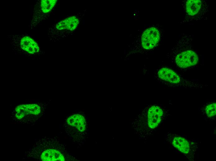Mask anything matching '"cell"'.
Segmentation results:
<instances>
[{"label":"cell","mask_w":216,"mask_h":161,"mask_svg":"<svg viewBox=\"0 0 216 161\" xmlns=\"http://www.w3.org/2000/svg\"><path fill=\"white\" fill-rule=\"evenodd\" d=\"M66 122L69 125L76 128L81 132H83L85 130V119L81 115L76 114L72 115L67 119Z\"/></svg>","instance_id":"cell-8"},{"label":"cell","mask_w":216,"mask_h":161,"mask_svg":"<svg viewBox=\"0 0 216 161\" xmlns=\"http://www.w3.org/2000/svg\"><path fill=\"white\" fill-rule=\"evenodd\" d=\"M201 2L199 0H189L186 3V10L187 13L191 15L197 14L200 11Z\"/></svg>","instance_id":"cell-10"},{"label":"cell","mask_w":216,"mask_h":161,"mask_svg":"<svg viewBox=\"0 0 216 161\" xmlns=\"http://www.w3.org/2000/svg\"><path fill=\"white\" fill-rule=\"evenodd\" d=\"M162 108L158 106L153 105L147 111L148 125L151 128H156L160 123L163 115Z\"/></svg>","instance_id":"cell-3"},{"label":"cell","mask_w":216,"mask_h":161,"mask_svg":"<svg viewBox=\"0 0 216 161\" xmlns=\"http://www.w3.org/2000/svg\"><path fill=\"white\" fill-rule=\"evenodd\" d=\"M157 78L162 81L170 83H180L182 80L180 77L172 69L163 67L160 69L157 72Z\"/></svg>","instance_id":"cell-4"},{"label":"cell","mask_w":216,"mask_h":161,"mask_svg":"<svg viewBox=\"0 0 216 161\" xmlns=\"http://www.w3.org/2000/svg\"><path fill=\"white\" fill-rule=\"evenodd\" d=\"M216 103L214 102L208 104L206 107L205 112L209 117H211L216 115Z\"/></svg>","instance_id":"cell-11"},{"label":"cell","mask_w":216,"mask_h":161,"mask_svg":"<svg viewBox=\"0 0 216 161\" xmlns=\"http://www.w3.org/2000/svg\"><path fill=\"white\" fill-rule=\"evenodd\" d=\"M173 146L182 153L187 154L191 149L189 141L185 138L178 136H174L171 140Z\"/></svg>","instance_id":"cell-7"},{"label":"cell","mask_w":216,"mask_h":161,"mask_svg":"<svg viewBox=\"0 0 216 161\" xmlns=\"http://www.w3.org/2000/svg\"><path fill=\"white\" fill-rule=\"evenodd\" d=\"M44 161H64L63 155L59 151L55 149H49L43 151L41 155Z\"/></svg>","instance_id":"cell-9"},{"label":"cell","mask_w":216,"mask_h":161,"mask_svg":"<svg viewBox=\"0 0 216 161\" xmlns=\"http://www.w3.org/2000/svg\"><path fill=\"white\" fill-rule=\"evenodd\" d=\"M15 110L16 117L20 119L28 115H38L40 112L41 108L35 104L22 105L17 106Z\"/></svg>","instance_id":"cell-5"},{"label":"cell","mask_w":216,"mask_h":161,"mask_svg":"<svg viewBox=\"0 0 216 161\" xmlns=\"http://www.w3.org/2000/svg\"><path fill=\"white\" fill-rule=\"evenodd\" d=\"M159 39L160 33L157 29L155 27L148 28L142 34L140 46L137 51L152 49L158 43Z\"/></svg>","instance_id":"cell-1"},{"label":"cell","mask_w":216,"mask_h":161,"mask_svg":"<svg viewBox=\"0 0 216 161\" xmlns=\"http://www.w3.org/2000/svg\"><path fill=\"white\" fill-rule=\"evenodd\" d=\"M79 23V20L75 16L69 17L61 21L56 25L57 29L59 30L66 29L73 31L76 28Z\"/></svg>","instance_id":"cell-6"},{"label":"cell","mask_w":216,"mask_h":161,"mask_svg":"<svg viewBox=\"0 0 216 161\" xmlns=\"http://www.w3.org/2000/svg\"><path fill=\"white\" fill-rule=\"evenodd\" d=\"M198 60L197 55L191 50L181 52L176 56L175 62L181 68H186L196 65Z\"/></svg>","instance_id":"cell-2"}]
</instances>
